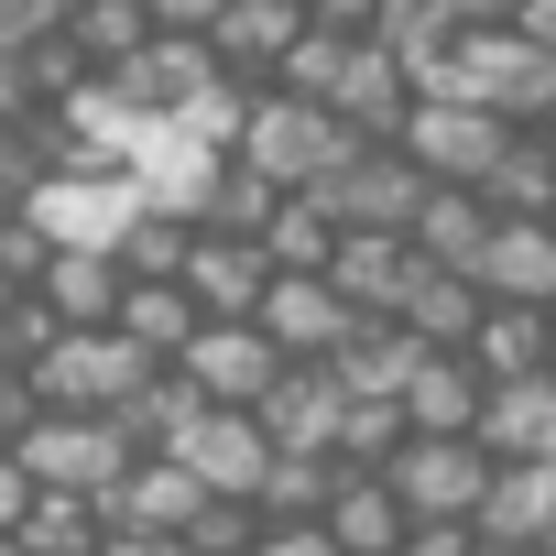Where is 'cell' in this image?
Wrapping results in <instances>:
<instances>
[{"label":"cell","instance_id":"obj_1","mask_svg":"<svg viewBox=\"0 0 556 556\" xmlns=\"http://www.w3.org/2000/svg\"><path fill=\"white\" fill-rule=\"evenodd\" d=\"M426 99H469V110H502L513 131H534V121L556 110V55L523 45L513 23H491V34H458V45L437 55Z\"/></svg>","mask_w":556,"mask_h":556},{"label":"cell","instance_id":"obj_2","mask_svg":"<svg viewBox=\"0 0 556 556\" xmlns=\"http://www.w3.org/2000/svg\"><path fill=\"white\" fill-rule=\"evenodd\" d=\"M371 142L328 110V99H295V88H273L262 110H251V131H240V164L251 175H273L285 197H306V186H328V175H350Z\"/></svg>","mask_w":556,"mask_h":556},{"label":"cell","instance_id":"obj_3","mask_svg":"<svg viewBox=\"0 0 556 556\" xmlns=\"http://www.w3.org/2000/svg\"><path fill=\"white\" fill-rule=\"evenodd\" d=\"M153 371H175V361H153V350H131L121 328H66L23 382H34V404L45 415H121Z\"/></svg>","mask_w":556,"mask_h":556},{"label":"cell","instance_id":"obj_4","mask_svg":"<svg viewBox=\"0 0 556 556\" xmlns=\"http://www.w3.org/2000/svg\"><path fill=\"white\" fill-rule=\"evenodd\" d=\"M12 447H23V469H34L45 491H77V502H110V491L142 469V437H131L121 415H34Z\"/></svg>","mask_w":556,"mask_h":556},{"label":"cell","instance_id":"obj_5","mask_svg":"<svg viewBox=\"0 0 556 556\" xmlns=\"http://www.w3.org/2000/svg\"><path fill=\"white\" fill-rule=\"evenodd\" d=\"M45 251H131V229L153 218V197L131 175H34V207Z\"/></svg>","mask_w":556,"mask_h":556},{"label":"cell","instance_id":"obj_6","mask_svg":"<svg viewBox=\"0 0 556 556\" xmlns=\"http://www.w3.org/2000/svg\"><path fill=\"white\" fill-rule=\"evenodd\" d=\"M491 447L480 437H404L393 458H382V480L404 491V513L415 523H480V491H491Z\"/></svg>","mask_w":556,"mask_h":556},{"label":"cell","instance_id":"obj_7","mask_svg":"<svg viewBox=\"0 0 556 556\" xmlns=\"http://www.w3.org/2000/svg\"><path fill=\"white\" fill-rule=\"evenodd\" d=\"M306 197H317L339 229H393V240H415V207L437 197V175H426L404 142H371L350 175H328V186H306Z\"/></svg>","mask_w":556,"mask_h":556},{"label":"cell","instance_id":"obj_8","mask_svg":"<svg viewBox=\"0 0 556 556\" xmlns=\"http://www.w3.org/2000/svg\"><path fill=\"white\" fill-rule=\"evenodd\" d=\"M175 371H186V382H197L207 404H229V415H262V393L285 382L295 361L262 339V317H207V328H197V350H186Z\"/></svg>","mask_w":556,"mask_h":556},{"label":"cell","instance_id":"obj_9","mask_svg":"<svg viewBox=\"0 0 556 556\" xmlns=\"http://www.w3.org/2000/svg\"><path fill=\"white\" fill-rule=\"evenodd\" d=\"M262 339L285 350V361H339L371 339V317L328 285V273H273V295H262Z\"/></svg>","mask_w":556,"mask_h":556},{"label":"cell","instance_id":"obj_10","mask_svg":"<svg viewBox=\"0 0 556 556\" xmlns=\"http://www.w3.org/2000/svg\"><path fill=\"white\" fill-rule=\"evenodd\" d=\"M404 153H415L437 186H491V164L513 153V121H502V110H469V99H415Z\"/></svg>","mask_w":556,"mask_h":556},{"label":"cell","instance_id":"obj_11","mask_svg":"<svg viewBox=\"0 0 556 556\" xmlns=\"http://www.w3.org/2000/svg\"><path fill=\"white\" fill-rule=\"evenodd\" d=\"M207 502H218V491H207V480H197L175 447H153V458H142V469H131V480H121L99 513H110V534H142V545H186Z\"/></svg>","mask_w":556,"mask_h":556},{"label":"cell","instance_id":"obj_12","mask_svg":"<svg viewBox=\"0 0 556 556\" xmlns=\"http://www.w3.org/2000/svg\"><path fill=\"white\" fill-rule=\"evenodd\" d=\"M262 437L285 447V458H339V437H350V382H339L328 361H295L285 382L262 393Z\"/></svg>","mask_w":556,"mask_h":556},{"label":"cell","instance_id":"obj_13","mask_svg":"<svg viewBox=\"0 0 556 556\" xmlns=\"http://www.w3.org/2000/svg\"><path fill=\"white\" fill-rule=\"evenodd\" d=\"M175 458L218 491V502H262V480H273V458H285V447H273L262 437V415H229V404H207L186 437H175Z\"/></svg>","mask_w":556,"mask_h":556},{"label":"cell","instance_id":"obj_14","mask_svg":"<svg viewBox=\"0 0 556 556\" xmlns=\"http://www.w3.org/2000/svg\"><path fill=\"white\" fill-rule=\"evenodd\" d=\"M186 295H197L207 317H262V295H273V251L240 240V229H197V240H186Z\"/></svg>","mask_w":556,"mask_h":556},{"label":"cell","instance_id":"obj_15","mask_svg":"<svg viewBox=\"0 0 556 556\" xmlns=\"http://www.w3.org/2000/svg\"><path fill=\"white\" fill-rule=\"evenodd\" d=\"M415 99H426V88H415V66H404L393 45H371V34H361V55H350V77H339V99H328V110H339L361 142H404Z\"/></svg>","mask_w":556,"mask_h":556},{"label":"cell","instance_id":"obj_16","mask_svg":"<svg viewBox=\"0 0 556 556\" xmlns=\"http://www.w3.org/2000/svg\"><path fill=\"white\" fill-rule=\"evenodd\" d=\"M480 404H491V371L469 350H426L415 382H404V426L415 437H480Z\"/></svg>","mask_w":556,"mask_h":556},{"label":"cell","instance_id":"obj_17","mask_svg":"<svg viewBox=\"0 0 556 556\" xmlns=\"http://www.w3.org/2000/svg\"><path fill=\"white\" fill-rule=\"evenodd\" d=\"M545 534H556V458H502L491 491H480V545L534 556Z\"/></svg>","mask_w":556,"mask_h":556},{"label":"cell","instance_id":"obj_18","mask_svg":"<svg viewBox=\"0 0 556 556\" xmlns=\"http://www.w3.org/2000/svg\"><path fill=\"white\" fill-rule=\"evenodd\" d=\"M469 285L491 306H556V218H502Z\"/></svg>","mask_w":556,"mask_h":556},{"label":"cell","instance_id":"obj_19","mask_svg":"<svg viewBox=\"0 0 556 556\" xmlns=\"http://www.w3.org/2000/svg\"><path fill=\"white\" fill-rule=\"evenodd\" d=\"M295 45H306V0H229L218 34H207V55H218L229 77H285Z\"/></svg>","mask_w":556,"mask_h":556},{"label":"cell","instance_id":"obj_20","mask_svg":"<svg viewBox=\"0 0 556 556\" xmlns=\"http://www.w3.org/2000/svg\"><path fill=\"white\" fill-rule=\"evenodd\" d=\"M34 295L55 306V328H121V295H131V273H121V251H55Z\"/></svg>","mask_w":556,"mask_h":556},{"label":"cell","instance_id":"obj_21","mask_svg":"<svg viewBox=\"0 0 556 556\" xmlns=\"http://www.w3.org/2000/svg\"><path fill=\"white\" fill-rule=\"evenodd\" d=\"M491 229H502V207H491L480 186H437V197L415 207V251H426L437 273H480Z\"/></svg>","mask_w":556,"mask_h":556},{"label":"cell","instance_id":"obj_22","mask_svg":"<svg viewBox=\"0 0 556 556\" xmlns=\"http://www.w3.org/2000/svg\"><path fill=\"white\" fill-rule=\"evenodd\" d=\"M480 317H491V295L469 285V273H437V262H426V273H415V295H404V317H393V328H404L415 350H469V339H480Z\"/></svg>","mask_w":556,"mask_h":556},{"label":"cell","instance_id":"obj_23","mask_svg":"<svg viewBox=\"0 0 556 556\" xmlns=\"http://www.w3.org/2000/svg\"><path fill=\"white\" fill-rule=\"evenodd\" d=\"M328 534H339L350 556H404L415 513H404V491H393L382 469H350V480H339V502H328Z\"/></svg>","mask_w":556,"mask_h":556},{"label":"cell","instance_id":"obj_24","mask_svg":"<svg viewBox=\"0 0 556 556\" xmlns=\"http://www.w3.org/2000/svg\"><path fill=\"white\" fill-rule=\"evenodd\" d=\"M480 447H491V458H556V371H534V382H491V404H480Z\"/></svg>","mask_w":556,"mask_h":556},{"label":"cell","instance_id":"obj_25","mask_svg":"<svg viewBox=\"0 0 556 556\" xmlns=\"http://www.w3.org/2000/svg\"><path fill=\"white\" fill-rule=\"evenodd\" d=\"M197 328H207V306L186 295V273H153V285H131V295H121V339H131V350H153V361H186V350H197Z\"/></svg>","mask_w":556,"mask_h":556},{"label":"cell","instance_id":"obj_26","mask_svg":"<svg viewBox=\"0 0 556 556\" xmlns=\"http://www.w3.org/2000/svg\"><path fill=\"white\" fill-rule=\"evenodd\" d=\"M339 240H350V229H339L317 197H285V207L262 218V251H273V273H328V262H339Z\"/></svg>","mask_w":556,"mask_h":556},{"label":"cell","instance_id":"obj_27","mask_svg":"<svg viewBox=\"0 0 556 556\" xmlns=\"http://www.w3.org/2000/svg\"><path fill=\"white\" fill-rule=\"evenodd\" d=\"M350 469H361V458H273V480H262V523H328V502H339Z\"/></svg>","mask_w":556,"mask_h":556},{"label":"cell","instance_id":"obj_28","mask_svg":"<svg viewBox=\"0 0 556 556\" xmlns=\"http://www.w3.org/2000/svg\"><path fill=\"white\" fill-rule=\"evenodd\" d=\"M66 34H77V55H99V77H110V66H121V55H142L164 23L142 12V0H77V23H66Z\"/></svg>","mask_w":556,"mask_h":556},{"label":"cell","instance_id":"obj_29","mask_svg":"<svg viewBox=\"0 0 556 556\" xmlns=\"http://www.w3.org/2000/svg\"><path fill=\"white\" fill-rule=\"evenodd\" d=\"M34 502H45V480L23 469V447H0V534H23V523H34Z\"/></svg>","mask_w":556,"mask_h":556},{"label":"cell","instance_id":"obj_30","mask_svg":"<svg viewBox=\"0 0 556 556\" xmlns=\"http://www.w3.org/2000/svg\"><path fill=\"white\" fill-rule=\"evenodd\" d=\"M34 207V142H12V131H0V229H12Z\"/></svg>","mask_w":556,"mask_h":556},{"label":"cell","instance_id":"obj_31","mask_svg":"<svg viewBox=\"0 0 556 556\" xmlns=\"http://www.w3.org/2000/svg\"><path fill=\"white\" fill-rule=\"evenodd\" d=\"M251 556H350V545H339L328 523H262V545H251Z\"/></svg>","mask_w":556,"mask_h":556},{"label":"cell","instance_id":"obj_32","mask_svg":"<svg viewBox=\"0 0 556 556\" xmlns=\"http://www.w3.org/2000/svg\"><path fill=\"white\" fill-rule=\"evenodd\" d=\"M404 556H491V545H480V523H415Z\"/></svg>","mask_w":556,"mask_h":556},{"label":"cell","instance_id":"obj_33","mask_svg":"<svg viewBox=\"0 0 556 556\" xmlns=\"http://www.w3.org/2000/svg\"><path fill=\"white\" fill-rule=\"evenodd\" d=\"M142 12H153L164 34H218V12H229V0H142Z\"/></svg>","mask_w":556,"mask_h":556},{"label":"cell","instance_id":"obj_34","mask_svg":"<svg viewBox=\"0 0 556 556\" xmlns=\"http://www.w3.org/2000/svg\"><path fill=\"white\" fill-rule=\"evenodd\" d=\"M447 12V34H491V23H513V0H437Z\"/></svg>","mask_w":556,"mask_h":556},{"label":"cell","instance_id":"obj_35","mask_svg":"<svg viewBox=\"0 0 556 556\" xmlns=\"http://www.w3.org/2000/svg\"><path fill=\"white\" fill-rule=\"evenodd\" d=\"M382 0H306V23H339V34H371Z\"/></svg>","mask_w":556,"mask_h":556},{"label":"cell","instance_id":"obj_36","mask_svg":"<svg viewBox=\"0 0 556 556\" xmlns=\"http://www.w3.org/2000/svg\"><path fill=\"white\" fill-rule=\"evenodd\" d=\"M513 34H523V45H545V55H556V0H513Z\"/></svg>","mask_w":556,"mask_h":556},{"label":"cell","instance_id":"obj_37","mask_svg":"<svg viewBox=\"0 0 556 556\" xmlns=\"http://www.w3.org/2000/svg\"><path fill=\"white\" fill-rule=\"evenodd\" d=\"M0 556H34V545H23V534H0Z\"/></svg>","mask_w":556,"mask_h":556},{"label":"cell","instance_id":"obj_38","mask_svg":"<svg viewBox=\"0 0 556 556\" xmlns=\"http://www.w3.org/2000/svg\"><path fill=\"white\" fill-rule=\"evenodd\" d=\"M534 556H556V534H545V545H534Z\"/></svg>","mask_w":556,"mask_h":556},{"label":"cell","instance_id":"obj_39","mask_svg":"<svg viewBox=\"0 0 556 556\" xmlns=\"http://www.w3.org/2000/svg\"><path fill=\"white\" fill-rule=\"evenodd\" d=\"M491 556H513V545H491Z\"/></svg>","mask_w":556,"mask_h":556},{"label":"cell","instance_id":"obj_40","mask_svg":"<svg viewBox=\"0 0 556 556\" xmlns=\"http://www.w3.org/2000/svg\"><path fill=\"white\" fill-rule=\"evenodd\" d=\"M545 317H556V306H545Z\"/></svg>","mask_w":556,"mask_h":556},{"label":"cell","instance_id":"obj_41","mask_svg":"<svg viewBox=\"0 0 556 556\" xmlns=\"http://www.w3.org/2000/svg\"><path fill=\"white\" fill-rule=\"evenodd\" d=\"M545 218H556V207H545Z\"/></svg>","mask_w":556,"mask_h":556}]
</instances>
